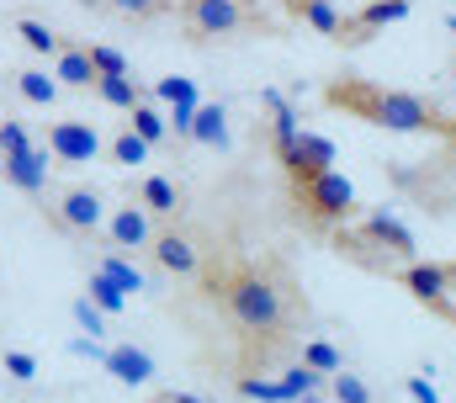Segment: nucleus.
Returning a JSON list of instances; mask_svg holds the SVG:
<instances>
[{
	"label": "nucleus",
	"instance_id": "obj_2",
	"mask_svg": "<svg viewBox=\"0 0 456 403\" xmlns=\"http://www.w3.org/2000/svg\"><path fill=\"white\" fill-rule=\"evenodd\" d=\"M218 292H224L228 318H233L244 334H281L287 318H292L287 287H281L271 271H260V266H239Z\"/></svg>",
	"mask_w": 456,
	"mask_h": 403
},
{
	"label": "nucleus",
	"instance_id": "obj_8",
	"mask_svg": "<svg viewBox=\"0 0 456 403\" xmlns=\"http://www.w3.org/2000/svg\"><path fill=\"white\" fill-rule=\"evenodd\" d=\"M48 154H53L59 165H91V160L102 154V133H96L91 122H80V117L53 122V127H48Z\"/></svg>",
	"mask_w": 456,
	"mask_h": 403
},
{
	"label": "nucleus",
	"instance_id": "obj_43",
	"mask_svg": "<svg viewBox=\"0 0 456 403\" xmlns=\"http://www.w3.org/2000/svg\"><path fill=\"white\" fill-rule=\"evenodd\" d=\"M452 80H456V64H452Z\"/></svg>",
	"mask_w": 456,
	"mask_h": 403
},
{
	"label": "nucleus",
	"instance_id": "obj_29",
	"mask_svg": "<svg viewBox=\"0 0 456 403\" xmlns=\"http://www.w3.org/2000/svg\"><path fill=\"white\" fill-rule=\"evenodd\" d=\"M239 399L249 403H292V393L281 382H265V377H239Z\"/></svg>",
	"mask_w": 456,
	"mask_h": 403
},
{
	"label": "nucleus",
	"instance_id": "obj_39",
	"mask_svg": "<svg viewBox=\"0 0 456 403\" xmlns=\"http://www.w3.org/2000/svg\"><path fill=\"white\" fill-rule=\"evenodd\" d=\"M154 403H208V399H197V393H165V399H154Z\"/></svg>",
	"mask_w": 456,
	"mask_h": 403
},
{
	"label": "nucleus",
	"instance_id": "obj_13",
	"mask_svg": "<svg viewBox=\"0 0 456 403\" xmlns=\"http://www.w3.org/2000/svg\"><path fill=\"white\" fill-rule=\"evenodd\" d=\"M107 239H112L117 250H149V244H154L149 207H117L112 223H107Z\"/></svg>",
	"mask_w": 456,
	"mask_h": 403
},
{
	"label": "nucleus",
	"instance_id": "obj_6",
	"mask_svg": "<svg viewBox=\"0 0 456 403\" xmlns=\"http://www.w3.org/2000/svg\"><path fill=\"white\" fill-rule=\"evenodd\" d=\"M181 21H186V32H191L197 43H208V37L239 32L249 16H244L239 0H181Z\"/></svg>",
	"mask_w": 456,
	"mask_h": 403
},
{
	"label": "nucleus",
	"instance_id": "obj_42",
	"mask_svg": "<svg viewBox=\"0 0 456 403\" xmlns=\"http://www.w3.org/2000/svg\"><path fill=\"white\" fill-rule=\"evenodd\" d=\"M0 170H5V154H0Z\"/></svg>",
	"mask_w": 456,
	"mask_h": 403
},
{
	"label": "nucleus",
	"instance_id": "obj_37",
	"mask_svg": "<svg viewBox=\"0 0 456 403\" xmlns=\"http://www.w3.org/2000/svg\"><path fill=\"white\" fill-rule=\"evenodd\" d=\"M403 388H409V399H414V403H441V399H436V382H425V377H409Z\"/></svg>",
	"mask_w": 456,
	"mask_h": 403
},
{
	"label": "nucleus",
	"instance_id": "obj_23",
	"mask_svg": "<svg viewBox=\"0 0 456 403\" xmlns=\"http://www.w3.org/2000/svg\"><path fill=\"white\" fill-rule=\"evenodd\" d=\"M16 91L32 101V106H53V101H59V80L43 75V70H21V75H16Z\"/></svg>",
	"mask_w": 456,
	"mask_h": 403
},
{
	"label": "nucleus",
	"instance_id": "obj_28",
	"mask_svg": "<svg viewBox=\"0 0 456 403\" xmlns=\"http://www.w3.org/2000/svg\"><path fill=\"white\" fill-rule=\"evenodd\" d=\"M96 96L107 101V106H117V111H133V106L143 101V91L122 75V80H96Z\"/></svg>",
	"mask_w": 456,
	"mask_h": 403
},
{
	"label": "nucleus",
	"instance_id": "obj_33",
	"mask_svg": "<svg viewBox=\"0 0 456 403\" xmlns=\"http://www.w3.org/2000/svg\"><path fill=\"white\" fill-rule=\"evenodd\" d=\"M69 313H75V324H80L91 340H96V334H107V313H102L91 298H75V308H69Z\"/></svg>",
	"mask_w": 456,
	"mask_h": 403
},
{
	"label": "nucleus",
	"instance_id": "obj_34",
	"mask_svg": "<svg viewBox=\"0 0 456 403\" xmlns=\"http://www.w3.org/2000/svg\"><path fill=\"white\" fill-rule=\"evenodd\" d=\"M0 361H5V372H11L16 382H32V377H37V356H32V350H5Z\"/></svg>",
	"mask_w": 456,
	"mask_h": 403
},
{
	"label": "nucleus",
	"instance_id": "obj_15",
	"mask_svg": "<svg viewBox=\"0 0 456 403\" xmlns=\"http://www.w3.org/2000/svg\"><path fill=\"white\" fill-rule=\"evenodd\" d=\"M281 5H287L297 21H308L314 32H324V37H335V43L345 37V16L335 11V0H281Z\"/></svg>",
	"mask_w": 456,
	"mask_h": 403
},
{
	"label": "nucleus",
	"instance_id": "obj_36",
	"mask_svg": "<svg viewBox=\"0 0 456 403\" xmlns=\"http://www.w3.org/2000/svg\"><path fill=\"white\" fill-rule=\"evenodd\" d=\"M107 5H117V11H127V16H154L165 0H107Z\"/></svg>",
	"mask_w": 456,
	"mask_h": 403
},
{
	"label": "nucleus",
	"instance_id": "obj_10",
	"mask_svg": "<svg viewBox=\"0 0 456 403\" xmlns=\"http://www.w3.org/2000/svg\"><path fill=\"white\" fill-rule=\"evenodd\" d=\"M53 218L69 228V234H91V228H102V218H107V207H102V192L96 186H69L59 207H53Z\"/></svg>",
	"mask_w": 456,
	"mask_h": 403
},
{
	"label": "nucleus",
	"instance_id": "obj_18",
	"mask_svg": "<svg viewBox=\"0 0 456 403\" xmlns=\"http://www.w3.org/2000/svg\"><path fill=\"white\" fill-rule=\"evenodd\" d=\"M96 271H102V276L112 282L117 292H133V298H138V292H149V282H143V271H138L133 260H122V255H112V250H107V255L96 260Z\"/></svg>",
	"mask_w": 456,
	"mask_h": 403
},
{
	"label": "nucleus",
	"instance_id": "obj_27",
	"mask_svg": "<svg viewBox=\"0 0 456 403\" xmlns=\"http://www.w3.org/2000/svg\"><path fill=\"white\" fill-rule=\"evenodd\" d=\"M281 388L292 393V403H303V399H314V393L324 388V377H319L314 366H303V361H297V366H287V372H281Z\"/></svg>",
	"mask_w": 456,
	"mask_h": 403
},
{
	"label": "nucleus",
	"instance_id": "obj_30",
	"mask_svg": "<svg viewBox=\"0 0 456 403\" xmlns=\"http://www.w3.org/2000/svg\"><path fill=\"white\" fill-rule=\"evenodd\" d=\"M91 70H96V80H122L127 75V59L107 48V43H91Z\"/></svg>",
	"mask_w": 456,
	"mask_h": 403
},
{
	"label": "nucleus",
	"instance_id": "obj_21",
	"mask_svg": "<svg viewBox=\"0 0 456 403\" xmlns=\"http://www.w3.org/2000/svg\"><path fill=\"white\" fill-rule=\"evenodd\" d=\"M191 138L197 144H228V111L224 106H197V117H191Z\"/></svg>",
	"mask_w": 456,
	"mask_h": 403
},
{
	"label": "nucleus",
	"instance_id": "obj_25",
	"mask_svg": "<svg viewBox=\"0 0 456 403\" xmlns=\"http://www.w3.org/2000/svg\"><path fill=\"white\" fill-rule=\"evenodd\" d=\"M303 366H314L319 377H340V372H345L340 350H335L330 340H308V345H303Z\"/></svg>",
	"mask_w": 456,
	"mask_h": 403
},
{
	"label": "nucleus",
	"instance_id": "obj_7",
	"mask_svg": "<svg viewBox=\"0 0 456 403\" xmlns=\"http://www.w3.org/2000/svg\"><path fill=\"white\" fill-rule=\"evenodd\" d=\"M276 165L287 170V181H292V186H303V181H314V176L335 170V144H330L324 133H308V127H303V138H297Z\"/></svg>",
	"mask_w": 456,
	"mask_h": 403
},
{
	"label": "nucleus",
	"instance_id": "obj_9",
	"mask_svg": "<svg viewBox=\"0 0 456 403\" xmlns=\"http://www.w3.org/2000/svg\"><path fill=\"white\" fill-rule=\"evenodd\" d=\"M414 11V0H366L355 16H345V48H361V43H371L382 27H393V21H403Z\"/></svg>",
	"mask_w": 456,
	"mask_h": 403
},
{
	"label": "nucleus",
	"instance_id": "obj_26",
	"mask_svg": "<svg viewBox=\"0 0 456 403\" xmlns=\"http://www.w3.org/2000/svg\"><path fill=\"white\" fill-rule=\"evenodd\" d=\"M107 154H112V165H127V170H133V165H143V160H149V144H143L133 127H122L112 144H107Z\"/></svg>",
	"mask_w": 456,
	"mask_h": 403
},
{
	"label": "nucleus",
	"instance_id": "obj_24",
	"mask_svg": "<svg viewBox=\"0 0 456 403\" xmlns=\"http://www.w3.org/2000/svg\"><path fill=\"white\" fill-rule=\"evenodd\" d=\"M271 111H276V117H271V144H276V160H281V154L303 138V127H297V111H292L287 101H281V106H271Z\"/></svg>",
	"mask_w": 456,
	"mask_h": 403
},
{
	"label": "nucleus",
	"instance_id": "obj_1",
	"mask_svg": "<svg viewBox=\"0 0 456 403\" xmlns=\"http://www.w3.org/2000/svg\"><path fill=\"white\" fill-rule=\"evenodd\" d=\"M324 106L355 117V122L387 127V133H436V138H452L456 144V117H446L430 96H414V91H387V86L345 75V80L324 86Z\"/></svg>",
	"mask_w": 456,
	"mask_h": 403
},
{
	"label": "nucleus",
	"instance_id": "obj_4",
	"mask_svg": "<svg viewBox=\"0 0 456 403\" xmlns=\"http://www.w3.org/2000/svg\"><path fill=\"white\" fill-rule=\"evenodd\" d=\"M345 244H355V250H366V244H371V250H382L387 260H403V266H414V234H409V228H403V223L387 212V207L366 212V218H361V234H350V239L340 234V250H345Z\"/></svg>",
	"mask_w": 456,
	"mask_h": 403
},
{
	"label": "nucleus",
	"instance_id": "obj_3",
	"mask_svg": "<svg viewBox=\"0 0 456 403\" xmlns=\"http://www.w3.org/2000/svg\"><path fill=\"white\" fill-rule=\"evenodd\" d=\"M292 192H297L303 218L319 223V228H340V223H350L361 212V197H355V186L345 181L340 170H324V176H314V181H303Z\"/></svg>",
	"mask_w": 456,
	"mask_h": 403
},
{
	"label": "nucleus",
	"instance_id": "obj_14",
	"mask_svg": "<svg viewBox=\"0 0 456 403\" xmlns=\"http://www.w3.org/2000/svg\"><path fill=\"white\" fill-rule=\"evenodd\" d=\"M107 372H112L117 382H127V388H143V382H154V356L143 350V345H112L107 350V361H102Z\"/></svg>",
	"mask_w": 456,
	"mask_h": 403
},
{
	"label": "nucleus",
	"instance_id": "obj_11",
	"mask_svg": "<svg viewBox=\"0 0 456 403\" xmlns=\"http://www.w3.org/2000/svg\"><path fill=\"white\" fill-rule=\"evenodd\" d=\"M149 255H154V266L159 271H170V276H197L202 271V250H197V239H186V234H154V244H149Z\"/></svg>",
	"mask_w": 456,
	"mask_h": 403
},
{
	"label": "nucleus",
	"instance_id": "obj_38",
	"mask_svg": "<svg viewBox=\"0 0 456 403\" xmlns=\"http://www.w3.org/2000/svg\"><path fill=\"white\" fill-rule=\"evenodd\" d=\"M69 350H75V356H96V361H107V350H102V345H96V340H75V345H69Z\"/></svg>",
	"mask_w": 456,
	"mask_h": 403
},
{
	"label": "nucleus",
	"instance_id": "obj_5",
	"mask_svg": "<svg viewBox=\"0 0 456 403\" xmlns=\"http://www.w3.org/2000/svg\"><path fill=\"white\" fill-rule=\"evenodd\" d=\"M403 287H409V298H419L425 308L456 318V266L414 260V266H403Z\"/></svg>",
	"mask_w": 456,
	"mask_h": 403
},
{
	"label": "nucleus",
	"instance_id": "obj_35",
	"mask_svg": "<svg viewBox=\"0 0 456 403\" xmlns=\"http://www.w3.org/2000/svg\"><path fill=\"white\" fill-rule=\"evenodd\" d=\"M21 149H32L27 127L21 122H0V154H21Z\"/></svg>",
	"mask_w": 456,
	"mask_h": 403
},
{
	"label": "nucleus",
	"instance_id": "obj_40",
	"mask_svg": "<svg viewBox=\"0 0 456 403\" xmlns=\"http://www.w3.org/2000/svg\"><path fill=\"white\" fill-rule=\"evenodd\" d=\"M446 32H452V37H456V16H446Z\"/></svg>",
	"mask_w": 456,
	"mask_h": 403
},
{
	"label": "nucleus",
	"instance_id": "obj_22",
	"mask_svg": "<svg viewBox=\"0 0 456 403\" xmlns=\"http://www.w3.org/2000/svg\"><path fill=\"white\" fill-rule=\"evenodd\" d=\"M16 37H21L32 53H53V59L64 53V43L53 37V27H48V21H37V16H21V21H16Z\"/></svg>",
	"mask_w": 456,
	"mask_h": 403
},
{
	"label": "nucleus",
	"instance_id": "obj_12",
	"mask_svg": "<svg viewBox=\"0 0 456 403\" xmlns=\"http://www.w3.org/2000/svg\"><path fill=\"white\" fill-rule=\"evenodd\" d=\"M21 197H37L48 186V149H21V154H5V170H0Z\"/></svg>",
	"mask_w": 456,
	"mask_h": 403
},
{
	"label": "nucleus",
	"instance_id": "obj_16",
	"mask_svg": "<svg viewBox=\"0 0 456 403\" xmlns=\"http://www.w3.org/2000/svg\"><path fill=\"white\" fill-rule=\"evenodd\" d=\"M53 80H59V86H75V91L96 86V70H91V48H69V43H64V53L53 59Z\"/></svg>",
	"mask_w": 456,
	"mask_h": 403
},
{
	"label": "nucleus",
	"instance_id": "obj_19",
	"mask_svg": "<svg viewBox=\"0 0 456 403\" xmlns=\"http://www.w3.org/2000/svg\"><path fill=\"white\" fill-rule=\"evenodd\" d=\"M127 127H133V133H138V138H143V144H149V149H154V144H165V138H170V117H159V111H154V106H149V101H138V106H133V111H127Z\"/></svg>",
	"mask_w": 456,
	"mask_h": 403
},
{
	"label": "nucleus",
	"instance_id": "obj_17",
	"mask_svg": "<svg viewBox=\"0 0 456 403\" xmlns=\"http://www.w3.org/2000/svg\"><path fill=\"white\" fill-rule=\"evenodd\" d=\"M138 207H149V212H159V218H175V212H181V186H175L170 176H143Z\"/></svg>",
	"mask_w": 456,
	"mask_h": 403
},
{
	"label": "nucleus",
	"instance_id": "obj_32",
	"mask_svg": "<svg viewBox=\"0 0 456 403\" xmlns=\"http://www.w3.org/2000/svg\"><path fill=\"white\" fill-rule=\"evenodd\" d=\"M330 399L335 403H371V388H366L361 377L340 372V377H330Z\"/></svg>",
	"mask_w": 456,
	"mask_h": 403
},
{
	"label": "nucleus",
	"instance_id": "obj_31",
	"mask_svg": "<svg viewBox=\"0 0 456 403\" xmlns=\"http://www.w3.org/2000/svg\"><path fill=\"white\" fill-rule=\"evenodd\" d=\"M86 292H91V302H96L102 313H122V308H127V292H117L102 271H91V287H86Z\"/></svg>",
	"mask_w": 456,
	"mask_h": 403
},
{
	"label": "nucleus",
	"instance_id": "obj_41",
	"mask_svg": "<svg viewBox=\"0 0 456 403\" xmlns=\"http://www.w3.org/2000/svg\"><path fill=\"white\" fill-rule=\"evenodd\" d=\"M303 403H335V399H319V393H314V399H303Z\"/></svg>",
	"mask_w": 456,
	"mask_h": 403
},
{
	"label": "nucleus",
	"instance_id": "obj_20",
	"mask_svg": "<svg viewBox=\"0 0 456 403\" xmlns=\"http://www.w3.org/2000/svg\"><path fill=\"white\" fill-rule=\"evenodd\" d=\"M154 96L165 101L170 111H197L202 96H197V80H186V75H165L159 86H154Z\"/></svg>",
	"mask_w": 456,
	"mask_h": 403
}]
</instances>
